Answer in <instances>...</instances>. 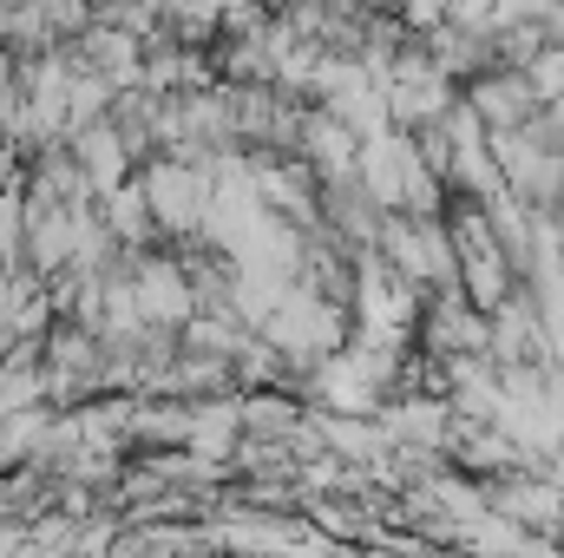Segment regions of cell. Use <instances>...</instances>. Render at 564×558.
Wrapping results in <instances>:
<instances>
[{
  "instance_id": "1",
  "label": "cell",
  "mask_w": 564,
  "mask_h": 558,
  "mask_svg": "<svg viewBox=\"0 0 564 558\" xmlns=\"http://www.w3.org/2000/svg\"><path fill=\"white\" fill-rule=\"evenodd\" d=\"M558 519H564V513H558Z\"/></svg>"
}]
</instances>
